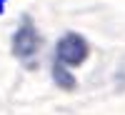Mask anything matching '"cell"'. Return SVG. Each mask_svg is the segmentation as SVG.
I'll use <instances>...</instances> for the list:
<instances>
[{"label":"cell","instance_id":"obj_1","mask_svg":"<svg viewBox=\"0 0 125 115\" xmlns=\"http://www.w3.org/2000/svg\"><path fill=\"white\" fill-rule=\"evenodd\" d=\"M45 50V38L40 33V28L35 25V20L30 15H23L15 28L13 38H10V53L15 60H20L28 68H35L40 55Z\"/></svg>","mask_w":125,"mask_h":115},{"label":"cell","instance_id":"obj_2","mask_svg":"<svg viewBox=\"0 0 125 115\" xmlns=\"http://www.w3.org/2000/svg\"><path fill=\"white\" fill-rule=\"evenodd\" d=\"M90 58V43L85 35L75 33V30H68L55 40L53 48V63L62 65L65 70H78L80 65H85V60Z\"/></svg>","mask_w":125,"mask_h":115},{"label":"cell","instance_id":"obj_3","mask_svg":"<svg viewBox=\"0 0 125 115\" xmlns=\"http://www.w3.org/2000/svg\"><path fill=\"white\" fill-rule=\"evenodd\" d=\"M50 75H53L55 85L62 88V90H75V88H78L75 75H73L70 70H65L62 65H58V63H50Z\"/></svg>","mask_w":125,"mask_h":115},{"label":"cell","instance_id":"obj_4","mask_svg":"<svg viewBox=\"0 0 125 115\" xmlns=\"http://www.w3.org/2000/svg\"><path fill=\"white\" fill-rule=\"evenodd\" d=\"M5 5H8V3H5V0H0V15H3V13H5Z\"/></svg>","mask_w":125,"mask_h":115},{"label":"cell","instance_id":"obj_5","mask_svg":"<svg viewBox=\"0 0 125 115\" xmlns=\"http://www.w3.org/2000/svg\"><path fill=\"white\" fill-rule=\"evenodd\" d=\"M5 3H8V0H5Z\"/></svg>","mask_w":125,"mask_h":115}]
</instances>
